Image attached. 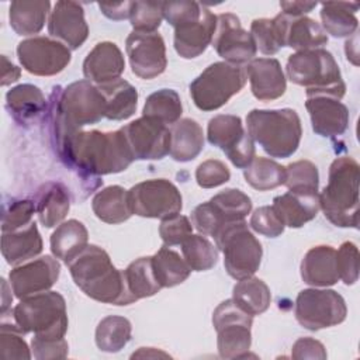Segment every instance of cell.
Wrapping results in <instances>:
<instances>
[{"instance_id": "83f0119b", "label": "cell", "mask_w": 360, "mask_h": 360, "mask_svg": "<svg viewBox=\"0 0 360 360\" xmlns=\"http://www.w3.org/2000/svg\"><path fill=\"white\" fill-rule=\"evenodd\" d=\"M7 108L20 124L35 122L46 108V100L39 87L24 83L13 87L6 94Z\"/></svg>"}, {"instance_id": "7402d4cb", "label": "cell", "mask_w": 360, "mask_h": 360, "mask_svg": "<svg viewBox=\"0 0 360 360\" xmlns=\"http://www.w3.org/2000/svg\"><path fill=\"white\" fill-rule=\"evenodd\" d=\"M245 72L250 82L252 94L260 101L276 100L287 89L281 65L274 58H255L246 65Z\"/></svg>"}, {"instance_id": "db71d44e", "label": "cell", "mask_w": 360, "mask_h": 360, "mask_svg": "<svg viewBox=\"0 0 360 360\" xmlns=\"http://www.w3.org/2000/svg\"><path fill=\"white\" fill-rule=\"evenodd\" d=\"M191 224L193 228H195L200 232V235L212 238L224 226V222L221 221L219 215L217 214L210 201H205L193 210Z\"/></svg>"}, {"instance_id": "30bf717a", "label": "cell", "mask_w": 360, "mask_h": 360, "mask_svg": "<svg viewBox=\"0 0 360 360\" xmlns=\"http://www.w3.org/2000/svg\"><path fill=\"white\" fill-rule=\"evenodd\" d=\"M253 316L239 308L235 301H222L212 314V325L217 330V347L219 357H243L252 345Z\"/></svg>"}, {"instance_id": "4fadbf2b", "label": "cell", "mask_w": 360, "mask_h": 360, "mask_svg": "<svg viewBox=\"0 0 360 360\" xmlns=\"http://www.w3.org/2000/svg\"><path fill=\"white\" fill-rule=\"evenodd\" d=\"M207 139L225 152L233 166L245 169L255 159V142L245 131L240 117L219 114L208 121Z\"/></svg>"}, {"instance_id": "836d02e7", "label": "cell", "mask_w": 360, "mask_h": 360, "mask_svg": "<svg viewBox=\"0 0 360 360\" xmlns=\"http://www.w3.org/2000/svg\"><path fill=\"white\" fill-rule=\"evenodd\" d=\"M357 3L326 1L321 4L322 28L335 38L352 37L357 31L359 21L354 13L359 10Z\"/></svg>"}, {"instance_id": "7bdbcfd3", "label": "cell", "mask_w": 360, "mask_h": 360, "mask_svg": "<svg viewBox=\"0 0 360 360\" xmlns=\"http://www.w3.org/2000/svg\"><path fill=\"white\" fill-rule=\"evenodd\" d=\"M210 202L219 215L224 225L243 221L252 211V200L238 188H226L215 194Z\"/></svg>"}, {"instance_id": "484cf974", "label": "cell", "mask_w": 360, "mask_h": 360, "mask_svg": "<svg viewBox=\"0 0 360 360\" xmlns=\"http://www.w3.org/2000/svg\"><path fill=\"white\" fill-rule=\"evenodd\" d=\"M42 252V238L32 221L28 225L15 231L3 232L1 253L6 262L11 266H18L37 257Z\"/></svg>"}, {"instance_id": "680465c9", "label": "cell", "mask_w": 360, "mask_h": 360, "mask_svg": "<svg viewBox=\"0 0 360 360\" xmlns=\"http://www.w3.org/2000/svg\"><path fill=\"white\" fill-rule=\"evenodd\" d=\"M100 11L110 20H125L131 15L132 1H121V3H98Z\"/></svg>"}, {"instance_id": "681fc988", "label": "cell", "mask_w": 360, "mask_h": 360, "mask_svg": "<svg viewBox=\"0 0 360 360\" xmlns=\"http://www.w3.org/2000/svg\"><path fill=\"white\" fill-rule=\"evenodd\" d=\"M336 269L339 280L346 285H352L359 278V249L357 246L346 240L336 250Z\"/></svg>"}, {"instance_id": "816d5d0a", "label": "cell", "mask_w": 360, "mask_h": 360, "mask_svg": "<svg viewBox=\"0 0 360 360\" xmlns=\"http://www.w3.org/2000/svg\"><path fill=\"white\" fill-rule=\"evenodd\" d=\"M231 179L228 166L218 159H208L198 165L195 169L197 184L202 188H214L225 184Z\"/></svg>"}, {"instance_id": "be15d7a7", "label": "cell", "mask_w": 360, "mask_h": 360, "mask_svg": "<svg viewBox=\"0 0 360 360\" xmlns=\"http://www.w3.org/2000/svg\"><path fill=\"white\" fill-rule=\"evenodd\" d=\"M1 287H3V304H1V316H3V315H6L7 309L10 308V304L13 301V295L8 291V285H7V281L4 278H1Z\"/></svg>"}, {"instance_id": "7c38bea8", "label": "cell", "mask_w": 360, "mask_h": 360, "mask_svg": "<svg viewBox=\"0 0 360 360\" xmlns=\"http://www.w3.org/2000/svg\"><path fill=\"white\" fill-rule=\"evenodd\" d=\"M132 212L143 218L166 219L180 214L183 198L179 188L166 179H150L128 190Z\"/></svg>"}, {"instance_id": "60d3db41", "label": "cell", "mask_w": 360, "mask_h": 360, "mask_svg": "<svg viewBox=\"0 0 360 360\" xmlns=\"http://www.w3.org/2000/svg\"><path fill=\"white\" fill-rule=\"evenodd\" d=\"M246 183L259 191L273 190L284 184L285 166L267 158H256L243 169Z\"/></svg>"}, {"instance_id": "ffe728a7", "label": "cell", "mask_w": 360, "mask_h": 360, "mask_svg": "<svg viewBox=\"0 0 360 360\" xmlns=\"http://www.w3.org/2000/svg\"><path fill=\"white\" fill-rule=\"evenodd\" d=\"M305 108L315 134L336 138L347 129L349 110L340 100L322 93L307 94Z\"/></svg>"}, {"instance_id": "74e56055", "label": "cell", "mask_w": 360, "mask_h": 360, "mask_svg": "<svg viewBox=\"0 0 360 360\" xmlns=\"http://www.w3.org/2000/svg\"><path fill=\"white\" fill-rule=\"evenodd\" d=\"M152 264L156 280L162 288H170L181 284L191 273L186 260L166 245L152 256Z\"/></svg>"}, {"instance_id": "ac0fdd59", "label": "cell", "mask_w": 360, "mask_h": 360, "mask_svg": "<svg viewBox=\"0 0 360 360\" xmlns=\"http://www.w3.org/2000/svg\"><path fill=\"white\" fill-rule=\"evenodd\" d=\"M60 264L49 255L15 266L10 274V287L18 300L48 291L59 278Z\"/></svg>"}, {"instance_id": "6125c7cd", "label": "cell", "mask_w": 360, "mask_h": 360, "mask_svg": "<svg viewBox=\"0 0 360 360\" xmlns=\"http://www.w3.org/2000/svg\"><path fill=\"white\" fill-rule=\"evenodd\" d=\"M131 357H169V354L156 350L155 347H139V350L134 353Z\"/></svg>"}, {"instance_id": "4dcf8cb0", "label": "cell", "mask_w": 360, "mask_h": 360, "mask_svg": "<svg viewBox=\"0 0 360 360\" xmlns=\"http://www.w3.org/2000/svg\"><path fill=\"white\" fill-rule=\"evenodd\" d=\"M105 100V118L122 121L129 118L138 105V90L127 80L117 79L110 83L98 84Z\"/></svg>"}, {"instance_id": "5b68a950", "label": "cell", "mask_w": 360, "mask_h": 360, "mask_svg": "<svg viewBox=\"0 0 360 360\" xmlns=\"http://www.w3.org/2000/svg\"><path fill=\"white\" fill-rule=\"evenodd\" d=\"M248 134L271 158H290L300 146L302 127L297 111L252 110L246 115Z\"/></svg>"}, {"instance_id": "6f0895ef", "label": "cell", "mask_w": 360, "mask_h": 360, "mask_svg": "<svg viewBox=\"0 0 360 360\" xmlns=\"http://www.w3.org/2000/svg\"><path fill=\"white\" fill-rule=\"evenodd\" d=\"M291 357L295 360H304V359L325 360L328 354H326L325 346L319 340L305 336L294 342L291 349Z\"/></svg>"}, {"instance_id": "603a6c76", "label": "cell", "mask_w": 360, "mask_h": 360, "mask_svg": "<svg viewBox=\"0 0 360 360\" xmlns=\"http://www.w3.org/2000/svg\"><path fill=\"white\" fill-rule=\"evenodd\" d=\"M125 69V60L117 44L103 41L94 45L83 60V75L86 80L104 84L120 79Z\"/></svg>"}, {"instance_id": "b9f144b4", "label": "cell", "mask_w": 360, "mask_h": 360, "mask_svg": "<svg viewBox=\"0 0 360 360\" xmlns=\"http://www.w3.org/2000/svg\"><path fill=\"white\" fill-rule=\"evenodd\" d=\"M142 114L143 117L155 118L165 125L176 124L183 114L180 96L172 89H160L148 96Z\"/></svg>"}, {"instance_id": "f6af8a7d", "label": "cell", "mask_w": 360, "mask_h": 360, "mask_svg": "<svg viewBox=\"0 0 360 360\" xmlns=\"http://www.w3.org/2000/svg\"><path fill=\"white\" fill-rule=\"evenodd\" d=\"M284 186L291 191H318V167L309 160H297L285 166Z\"/></svg>"}, {"instance_id": "bcb514c9", "label": "cell", "mask_w": 360, "mask_h": 360, "mask_svg": "<svg viewBox=\"0 0 360 360\" xmlns=\"http://www.w3.org/2000/svg\"><path fill=\"white\" fill-rule=\"evenodd\" d=\"M163 20V1H132L129 21L134 31L156 32Z\"/></svg>"}, {"instance_id": "f35d334b", "label": "cell", "mask_w": 360, "mask_h": 360, "mask_svg": "<svg viewBox=\"0 0 360 360\" xmlns=\"http://www.w3.org/2000/svg\"><path fill=\"white\" fill-rule=\"evenodd\" d=\"M131 322L120 315L103 318L96 328V345L101 352L117 353L131 340Z\"/></svg>"}, {"instance_id": "ab89813d", "label": "cell", "mask_w": 360, "mask_h": 360, "mask_svg": "<svg viewBox=\"0 0 360 360\" xmlns=\"http://www.w3.org/2000/svg\"><path fill=\"white\" fill-rule=\"evenodd\" d=\"M285 14L280 13L274 18H256L250 24V34L256 48L263 55H274L284 46Z\"/></svg>"}, {"instance_id": "c3c4849f", "label": "cell", "mask_w": 360, "mask_h": 360, "mask_svg": "<svg viewBox=\"0 0 360 360\" xmlns=\"http://www.w3.org/2000/svg\"><path fill=\"white\" fill-rule=\"evenodd\" d=\"M35 211V202L32 200L11 198L10 202L3 204L1 215V232L15 231L32 222Z\"/></svg>"}, {"instance_id": "52a82bcc", "label": "cell", "mask_w": 360, "mask_h": 360, "mask_svg": "<svg viewBox=\"0 0 360 360\" xmlns=\"http://www.w3.org/2000/svg\"><path fill=\"white\" fill-rule=\"evenodd\" d=\"M13 319L25 335L42 340L63 339L68 332L66 301L56 291H44L20 300L14 307Z\"/></svg>"}, {"instance_id": "44dd1931", "label": "cell", "mask_w": 360, "mask_h": 360, "mask_svg": "<svg viewBox=\"0 0 360 360\" xmlns=\"http://www.w3.org/2000/svg\"><path fill=\"white\" fill-rule=\"evenodd\" d=\"M217 15L202 4L201 14L174 28V49L184 59L200 56L212 42Z\"/></svg>"}, {"instance_id": "f546056e", "label": "cell", "mask_w": 360, "mask_h": 360, "mask_svg": "<svg viewBox=\"0 0 360 360\" xmlns=\"http://www.w3.org/2000/svg\"><path fill=\"white\" fill-rule=\"evenodd\" d=\"M91 208L94 215L105 224H121L134 215L128 190L121 186H108L97 191L91 200Z\"/></svg>"}, {"instance_id": "d6986e66", "label": "cell", "mask_w": 360, "mask_h": 360, "mask_svg": "<svg viewBox=\"0 0 360 360\" xmlns=\"http://www.w3.org/2000/svg\"><path fill=\"white\" fill-rule=\"evenodd\" d=\"M48 32L69 49L80 48L89 37L83 6L76 1H56L49 13Z\"/></svg>"}, {"instance_id": "d590c367", "label": "cell", "mask_w": 360, "mask_h": 360, "mask_svg": "<svg viewBox=\"0 0 360 360\" xmlns=\"http://www.w3.org/2000/svg\"><path fill=\"white\" fill-rule=\"evenodd\" d=\"M232 300L239 308L255 316L267 311L271 302V292L263 280L252 276L235 284Z\"/></svg>"}, {"instance_id": "d6a6232c", "label": "cell", "mask_w": 360, "mask_h": 360, "mask_svg": "<svg viewBox=\"0 0 360 360\" xmlns=\"http://www.w3.org/2000/svg\"><path fill=\"white\" fill-rule=\"evenodd\" d=\"M284 46L295 51L315 49L328 42V34L322 25L309 17H290L285 15Z\"/></svg>"}, {"instance_id": "e575fe53", "label": "cell", "mask_w": 360, "mask_h": 360, "mask_svg": "<svg viewBox=\"0 0 360 360\" xmlns=\"http://www.w3.org/2000/svg\"><path fill=\"white\" fill-rule=\"evenodd\" d=\"M51 13V3L45 1H13L8 8L11 28L18 35L38 34Z\"/></svg>"}, {"instance_id": "9f6ffc18", "label": "cell", "mask_w": 360, "mask_h": 360, "mask_svg": "<svg viewBox=\"0 0 360 360\" xmlns=\"http://www.w3.org/2000/svg\"><path fill=\"white\" fill-rule=\"evenodd\" d=\"M31 349H32V356L38 360L65 359L69 352V346L65 338L58 340H42L38 338H32Z\"/></svg>"}, {"instance_id": "8fae6325", "label": "cell", "mask_w": 360, "mask_h": 360, "mask_svg": "<svg viewBox=\"0 0 360 360\" xmlns=\"http://www.w3.org/2000/svg\"><path fill=\"white\" fill-rule=\"evenodd\" d=\"M295 319L308 330H319L342 323L347 315L345 298L335 290L307 288L298 292Z\"/></svg>"}, {"instance_id": "9c48e42d", "label": "cell", "mask_w": 360, "mask_h": 360, "mask_svg": "<svg viewBox=\"0 0 360 360\" xmlns=\"http://www.w3.org/2000/svg\"><path fill=\"white\" fill-rule=\"evenodd\" d=\"M246 83L242 66L228 62H214L190 83V96L201 111H214L225 105Z\"/></svg>"}, {"instance_id": "2e32d148", "label": "cell", "mask_w": 360, "mask_h": 360, "mask_svg": "<svg viewBox=\"0 0 360 360\" xmlns=\"http://www.w3.org/2000/svg\"><path fill=\"white\" fill-rule=\"evenodd\" d=\"M135 160H160L170 152V129L150 117H141L121 128Z\"/></svg>"}, {"instance_id": "cb8c5ba5", "label": "cell", "mask_w": 360, "mask_h": 360, "mask_svg": "<svg viewBox=\"0 0 360 360\" xmlns=\"http://www.w3.org/2000/svg\"><path fill=\"white\" fill-rule=\"evenodd\" d=\"M271 207L284 226L301 228L312 221L321 210L319 193L288 190L287 193L274 197Z\"/></svg>"}, {"instance_id": "d4e9b609", "label": "cell", "mask_w": 360, "mask_h": 360, "mask_svg": "<svg viewBox=\"0 0 360 360\" xmlns=\"http://www.w3.org/2000/svg\"><path fill=\"white\" fill-rule=\"evenodd\" d=\"M301 278L312 287H329L339 281L336 250L329 245L311 248L301 262Z\"/></svg>"}, {"instance_id": "f907efd6", "label": "cell", "mask_w": 360, "mask_h": 360, "mask_svg": "<svg viewBox=\"0 0 360 360\" xmlns=\"http://www.w3.org/2000/svg\"><path fill=\"white\" fill-rule=\"evenodd\" d=\"M191 233H193V224L187 217L180 214L162 219L159 226V235L166 246L181 245Z\"/></svg>"}, {"instance_id": "6da1fadb", "label": "cell", "mask_w": 360, "mask_h": 360, "mask_svg": "<svg viewBox=\"0 0 360 360\" xmlns=\"http://www.w3.org/2000/svg\"><path fill=\"white\" fill-rule=\"evenodd\" d=\"M56 152L66 166L90 177L120 173L135 160L121 128L111 132L77 131Z\"/></svg>"}, {"instance_id": "5bb4252c", "label": "cell", "mask_w": 360, "mask_h": 360, "mask_svg": "<svg viewBox=\"0 0 360 360\" xmlns=\"http://www.w3.org/2000/svg\"><path fill=\"white\" fill-rule=\"evenodd\" d=\"M17 56L21 66L35 76L58 75L72 59L70 49L60 41L49 37L22 39L17 46Z\"/></svg>"}, {"instance_id": "11a10c76", "label": "cell", "mask_w": 360, "mask_h": 360, "mask_svg": "<svg viewBox=\"0 0 360 360\" xmlns=\"http://www.w3.org/2000/svg\"><path fill=\"white\" fill-rule=\"evenodd\" d=\"M201 10L202 4L197 1H163V18L174 28L198 17Z\"/></svg>"}, {"instance_id": "94428289", "label": "cell", "mask_w": 360, "mask_h": 360, "mask_svg": "<svg viewBox=\"0 0 360 360\" xmlns=\"http://www.w3.org/2000/svg\"><path fill=\"white\" fill-rule=\"evenodd\" d=\"M1 63H3V69H1V86H7L11 84L14 82H17L20 79L21 70L20 68H17L15 65H13L7 56H1Z\"/></svg>"}, {"instance_id": "1f68e13d", "label": "cell", "mask_w": 360, "mask_h": 360, "mask_svg": "<svg viewBox=\"0 0 360 360\" xmlns=\"http://www.w3.org/2000/svg\"><path fill=\"white\" fill-rule=\"evenodd\" d=\"M49 242L52 255L69 264L87 246L89 232L80 221L68 219L56 226Z\"/></svg>"}, {"instance_id": "8992f818", "label": "cell", "mask_w": 360, "mask_h": 360, "mask_svg": "<svg viewBox=\"0 0 360 360\" xmlns=\"http://www.w3.org/2000/svg\"><path fill=\"white\" fill-rule=\"evenodd\" d=\"M285 69L292 83L307 87V94L322 93L342 100L346 93L339 65L323 48L297 51L288 56Z\"/></svg>"}, {"instance_id": "8d00e7d4", "label": "cell", "mask_w": 360, "mask_h": 360, "mask_svg": "<svg viewBox=\"0 0 360 360\" xmlns=\"http://www.w3.org/2000/svg\"><path fill=\"white\" fill-rule=\"evenodd\" d=\"M122 273L127 290L135 301L152 297L162 290L153 271L152 256L134 260L125 270H122Z\"/></svg>"}, {"instance_id": "ba28073f", "label": "cell", "mask_w": 360, "mask_h": 360, "mask_svg": "<svg viewBox=\"0 0 360 360\" xmlns=\"http://www.w3.org/2000/svg\"><path fill=\"white\" fill-rule=\"evenodd\" d=\"M215 246L224 253L226 273L235 280L252 277L262 262L263 248L249 231L248 224L236 221L224 225L214 236Z\"/></svg>"}, {"instance_id": "4316f807", "label": "cell", "mask_w": 360, "mask_h": 360, "mask_svg": "<svg viewBox=\"0 0 360 360\" xmlns=\"http://www.w3.org/2000/svg\"><path fill=\"white\" fill-rule=\"evenodd\" d=\"M39 222L45 228H53L65 219L70 208V197L65 184L48 181L42 184L34 198Z\"/></svg>"}, {"instance_id": "7dc6e473", "label": "cell", "mask_w": 360, "mask_h": 360, "mask_svg": "<svg viewBox=\"0 0 360 360\" xmlns=\"http://www.w3.org/2000/svg\"><path fill=\"white\" fill-rule=\"evenodd\" d=\"M24 333L20 330L17 323L1 322L0 326V356L1 359L11 360H28L31 359V352L24 340Z\"/></svg>"}, {"instance_id": "9a60e30c", "label": "cell", "mask_w": 360, "mask_h": 360, "mask_svg": "<svg viewBox=\"0 0 360 360\" xmlns=\"http://www.w3.org/2000/svg\"><path fill=\"white\" fill-rule=\"evenodd\" d=\"M211 44L224 62L236 66L248 65L257 52L252 34L243 30L239 17L232 13L217 15V28Z\"/></svg>"}, {"instance_id": "f1b7e54d", "label": "cell", "mask_w": 360, "mask_h": 360, "mask_svg": "<svg viewBox=\"0 0 360 360\" xmlns=\"http://www.w3.org/2000/svg\"><path fill=\"white\" fill-rule=\"evenodd\" d=\"M204 148L201 125L191 118H181L170 128V156L176 162L195 159Z\"/></svg>"}, {"instance_id": "7a4b0ae2", "label": "cell", "mask_w": 360, "mask_h": 360, "mask_svg": "<svg viewBox=\"0 0 360 360\" xmlns=\"http://www.w3.org/2000/svg\"><path fill=\"white\" fill-rule=\"evenodd\" d=\"M49 110L52 136L59 149L70 135L105 118V100L98 87L84 79L65 89L55 87Z\"/></svg>"}, {"instance_id": "277c9868", "label": "cell", "mask_w": 360, "mask_h": 360, "mask_svg": "<svg viewBox=\"0 0 360 360\" xmlns=\"http://www.w3.org/2000/svg\"><path fill=\"white\" fill-rule=\"evenodd\" d=\"M359 163L350 156L336 158L328 184L319 194V207L333 225L359 228Z\"/></svg>"}, {"instance_id": "3957f363", "label": "cell", "mask_w": 360, "mask_h": 360, "mask_svg": "<svg viewBox=\"0 0 360 360\" xmlns=\"http://www.w3.org/2000/svg\"><path fill=\"white\" fill-rule=\"evenodd\" d=\"M68 267L75 284L91 300L112 305L135 302L127 290L122 270L112 264L103 248L87 245Z\"/></svg>"}, {"instance_id": "e0dca14e", "label": "cell", "mask_w": 360, "mask_h": 360, "mask_svg": "<svg viewBox=\"0 0 360 360\" xmlns=\"http://www.w3.org/2000/svg\"><path fill=\"white\" fill-rule=\"evenodd\" d=\"M125 49L135 76L149 80L166 70V45L159 32L132 31L127 37Z\"/></svg>"}, {"instance_id": "91938a15", "label": "cell", "mask_w": 360, "mask_h": 360, "mask_svg": "<svg viewBox=\"0 0 360 360\" xmlns=\"http://www.w3.org/2000/svg\"><path fill=\"white\" fill-rule=\"evenodd\" d=\"M283 14L290 17H302L316 7V1H280Z\"/></svg>"}, {"instance_id": "ee69618b", "label": "cell", "mask_w": 360, "mask_h": 360, "mask_svg": "<svg viewBox=\"0 0 360 360\" xmlns=\"http://www.w3.org/2000/svg\"><path fill=\"white\" fill-rule=\"evenodd\" d=\"M183 259L194 271L212 269L218 262V249L204 235H190L181 243Z\"/></svg>"}, {"instance_id": "f5cc1de1", "label": "cell", "mask_w": 360, "mask_h": 360, "mask_svg": "<svg viewBox=\"0 0 360 360\" xmlns=\"http://www.w3.org/2000/svg\"><path fill=\"white\" fill-rule=\"evenodd\" d=\"M250 228L267 238H277L284 232V224L271 205H263L253 211L249 222Z\"/></svg>"}]
</instances>
